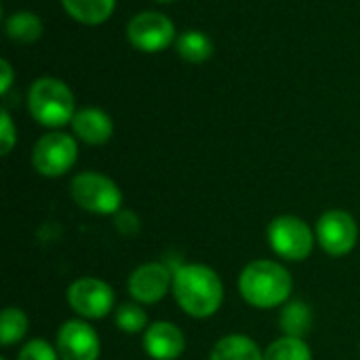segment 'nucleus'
<instances>
[{"label":"nucleus","instance_id":"obj_17","mask_svg":"<svg viewBox=\"0 0 360 360\" xmlns=\"http://www.w3.org/2000/svg\"><path fill=\"white\" fill-rule=\"evenodd\" d=\"M278 325H281L283 335H291V338H302L304 340L312 331V325H314L312 308L306 302H287L281 308Z\"/></svg>","mask_w":360,"mask_h":360},{"label":"nucleus","instance_id":"obj_11","mask_svg":"<svg viewBox=\"0 0 360 360\" xmlns=\"http://www.w3.org/2000/svg\"><path fill=\"white\" fill-rule=\"evenodd\" d=\"M127 289L137 304H158L173 289V270L160 262L141 264L131 272Z\"/></svg>","mask_w":360,"mask_h":360},{"label":"nucleus","instance_id":"obj_25","mask_svg":"<svg viewBox=\"0 0 360 360\" xmlns=\"http://www.w3.org/2000/svg\"><path fill=\"white\" fill-rule=\"evenodd\" d=\"M0 72H2V78H0V93L2 95H8L11 86H13V65L6 61V59H0Z\"/></svg>","mask_w":360,"mask_h":360},{"label":"nucleus","instance_id":"obj_16","mask_svg":"<svg viewBox=\"0 0 360 360\" xmlns=\"http://www.w3.org/2000/svg\"><path fill=\"white\" fill-rule=\"evenodd\" d=\"M42 21L32 11H15L4 19V34L17 44H32L42 36Z\"/></svg>","mask_w":360,"mask_h":360},{"label":"nucleus","instance_id":"obj_24","mask_svg":"<svg viewBox=\"0 0 360 360\" xmlns=\"http://www.w3.org/2000/svg\"><path fill=\"white\" fill-rule=\"evenodd\" d=\"M114 226L120 234L124 236H133L139 232V217L131 211H118L114 215Z\"/></svg>","mask_w":360,"mask_h":360},{"label":"nucleus","instance_id":"obj_14","mask_svg":"<svg viewBox=\"0 0 360 360\" xmlns=\"http://www.w3.org/2000/svg\"><path fill=\"white\" fill-rule=\"evenodd\" d=\"M209 360H264V352L249 335L232 333L213 346Z\"/></svg>","mask_w":360,"mask_h":360},{"label":"nucleus","instance_id":"obj_3","mask_svg":"<svg viewBox=\"0 0 360 360\" xmlns=\"http://www.w3.org/2000/svg\"><path fill=\"white\" fill-rule=\"evenodd\" d=\"M27 110L38 124L59 131L61 127L72 122L76 114L74 93L63 80L42 76L34 80L27 91Z\"/></svg>","mask_w":360,"mask_h":360},{"label":"nucleus","instance_id":"obj_7","mask_svg":"<svg viewBox=\"0 0 360 360\" xmlns=\"http://www.w3.org/2000/svg\"><path fill=\"white\" fill-rule=\"evenodd\" d=\"M65 297L74 314L84 321H99V319H105L112 310H116L114 289L105 281L95 278V276L76 278L68 287Z\"/></svg>","mask_w":360,"mask_h":360},{"label":"nucleus","instance_id":"obj_1","mask_svg":"<svg viewBox=\"0 0 360 360\" xmlns=\"http://www.w3.org/2000/svg\"><path fill=\"white\" fill-rule=\"evenodd\" d=\"M173 297L192 319H211L224 304V283L205 264H181L173 270Z\"/></svg>","mask_w":360,"mask_h":360},{"label":"nucleus","instance_id":"obj_27","mask_svg":"<svg viewBox=\"0 0 360 360\" xmlns=\"http://www.w3.org/2000/svg\"><path fill=\"white\" fill-rule=\"evenodd\" d=\"M0 360H6V359H4V356H2V359H0Z\"/></svg>","mask_w":360,"mask_h":360},{"label":"nucleus","instance_id":"obj_23","mask_svg":"<svg viewBox=\"0 0 360 360\" xmlns=\"http://www.w3.org/2000/svg\"><path fill=\"white\" fill-rule=\"evenodd\" d=\"M17 143V129L13 124V118L6 110H2L0 114V154L2 156H8L11 150L15 148Z\"/></svg>","mask_w":360,"mask_h":360},{"label":"nucleus","instance_id":"obj_18","mask_svg":"<svg viewBox=\"0 0 360 360\" xmlns=\"http://www.w3.org/2000/svg\"><path fill=\"white\" fill-rule=\"evenodd\" d=\"M175 51L186 63H205L213 55V40L200 30H188L177 36Z\"/></svg>","mask_w":360,"mask_h":360},{"label":"nucleus","instance_id":"obj_2","mask_svg":"<svg viewBox=\"0 0 360 360\" xmlns=\"http://www.w3.org/2000/svg\"><path fill=\"white\" fill-rule=\"evenodd\" d=\"M238 291L253 308H283L293 293V278L283 264L274 259H255L243 268L238 276Z\"/></svg>","mask_w":360,"mask_h":360},{"label":"nucleus","instance_id":"obj_5","mask_svg":"<svg viewBox=\"0 0 360 360\" xmlns=\"http://www.w3.org/2000/svg\"><path fill=\"white\" fill-rule=\"evenodd\" d=\"M268 245L270 249L287 262H304L310 257L316 234L304 221L295 215H278L268 226Z\"/></svg>","mask_w":360,"mask_h":360},{"label":"nucleus","instance_id":"obj_4","mask_svg":"<svg viewBox=\"0 0 360 360\" xmlns=\"http://www.w3.org/2000/svg\"><path fill=\"white\" fill-rule=\"evenodd\" d=\"M72 200L93 215H116L122 211V192L118 184L97 171H82L70 184Z\"/></svg>","mask_w":360,"mask_h":360},{"label":"nucleus","instance_id":"obj_12","mask_svg":"<svg viewBox=\"0 0 360 360\" xmlns=\"http://www.w3.org/2000/svg\"><path fill=\"white\" fill-rule=\"evenodd\" d=\"M143 350L154 360H177L186 352V335L175 323L154 321L143 331Z\"/></svg>","mask_w":360,"mask_h":360},{"label":"nucleus","instance_id":"obj_9","mask_svg":"<svg viewBox=\"0 0 360 360\" xmlns=\"http://www.w3.org/2000/svg\"><path fill=\"white\" fill-rule=\"evenodd\" d=\"M314 234H316V243L327 255L344 257L359 243V224L348 211L329 209L319 217Z\"/></svg>","mask_w":360,"mask_h":360},{"label":"nucleus","instance_id":"obj_22","mask_svg":"<svg viewBox=\"0 0 360 360\" xmlns=\"http://www.w3.org/2000/svg\"><path fill=\"white\" fill-rule=\"evenodd\" d=\"M17 360H61L59 352L55 346H51L46 340L42 338H34L30 342H25L19 350Z\"/></svg>","mask_w":360,"mask_h":360},{"label":"nucleus","instance_id":"obj_6","mask_svg":"<svg viewBox=\"0 0 360 360\" xmlns=\"http://www.w3.org/2000/svg\"><path fill=\"white\" fill-rule=\"evenodd\" d=\"M78 158V143L63 131L44 133L32 150V167L42 177L65 175Z\"/></svg>","mask_w":360,"mask_h":360},{"label":"nucleus","instance_id":"obj_8","mask_svg":"<svg viewBox=\"0 0 360 360\" xmlns=\"http://www.w3.org/2000/svg\"><path fill=\"white\" fill-rule=\"evenodd\" d=\"M127 38L141 53H162L177 40L175 23L165 13L141 11L127 23Z\"/></svg>","mask_w":360,"mask_h":360},{"label":"nucleus","instance_id":"obj_10","mask_svg":"<svg viewBox=\"0 0 360 360\" xmlns=\"http://www.w3.org/2000/svg\"><path fill=\"white\" fill-rule=\"evenodd\" d=\"M55 348L61 360H99L101 340L84 319H72L59 327Z\"/></svg>","mask_w":360,"mask_h":360},{"label":"nucleus","instance_id":"obj_26","mask_svg":"<svg viewBox=\"0 0 360 360\" xmlns=\"http://www.w3.org/2000/svg\"><path fill=\"white\" fill-rule=\"evenodd\" d=\"M156 2H160V4H169V2H175V0H156Z\"/></svg>","mask_w":360,"mask_h":360},{"label":"nucleus","instance_id":"obj_21","mask_svg":"<svg viewBox=\"0 0 360 360\" xmlns=\"http://www.w3.org/2000/svg\"><path fill=\"white\" fill-rule=\"evenodd\" d=\"M114 323H116V327H118L122 333H129V335L143 333V331L150 327L148 312H146L143 306L137 304V302L120 304V306L114 310Z\"/></svg>","mask_w":360,"mask_h":360},{"label":"nucleus","instance_id":"obj_19","mask_svg":"<svg viewBox=\"0 0 360 360\" xmlns=\"http://www.w3.org/2000/svg\"><path fill=\"white\" fill-rule=\"evenodd\" d=\"M30 329V319L21 308L15 306H6L2 310V319H0V344L2 348H11L15 344H19Z\"/></svg>","mask_w":360,"mask_h":360},{"label":"nucleus","instance_id":"obj_20","mask_svg":"<svg viewBox=\"0 0 360 360\" xmlns=\"http://www.w3.org/2000/svg\"><path fill=\"white\" fill-rule=\"evenodd\" d=\"M264 360H312V350L302 338L281 335L264 350Z\"/></svg>","mask_w":360,"mask_h":360},{"label":"nucleus","instance_id":"obj_13","mask_svg":"<svg viewBox=\"0 0 360 360\" xmlns=\"http://www.w3.org/2000/svg\"><path fill=\"white\" fill-rule=\"evenodd\" d=\"M70 124H72L74 135L80 141H84L86 146H103L114 135V122H112L110 114L99 108L76 110Z\"/></svg>","mask_w":360,"mask_h":360},{"label":"nucleus","instance_id":"obj_15","mask_svg":"<svg viewBox=\"0 0 360 360\" xmlns=\"http://www.w3.org/2000/svg\"><path fill=\"white\" fill-rule=\"evenodd\" d=\"M61 6L74 21L99 25L112 17L116 0H61Z\"/></svg>","mask_w":360,"mask_h":360}]
</instances>
